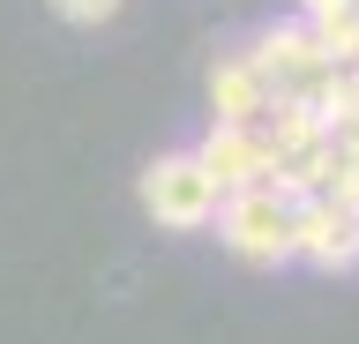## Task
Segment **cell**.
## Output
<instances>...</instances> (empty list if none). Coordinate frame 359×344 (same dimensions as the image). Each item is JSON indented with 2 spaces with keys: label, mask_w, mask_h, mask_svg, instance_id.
<instances>
[{
  "label": "cell",
  "mask_w": 359,
  "mask_h": 344,
  "mask_svg": "<svg viewBox=\"0 0 359 344\" xmlns=\"http://www.w3.org/2000/svg\"><path fill=\"white\" fill-rule=\"evenodd\" d=\"M135 195H142V209H150L157 232H202L210 217H217L224 187L202 172L195 150H165V158L142 165V180H135Z\"/></svg>",
  "instance_id": "6da1fadb"
},
{
  "label": "cell",
  "mask_w": 359,
  "mask_h": 344,
  "mask_svg": "<svg viewBox=\"0 0 359 344\" xmlns=\"http://www.w3.org/2000/svg\"><path fill=\"white\" fill-rule=\"evenodd\" d=\"M217 240L240 262H255V270H277V262H292V195H277V187H232L217 202Z\"/></svg>",
  "instance_id": "7a4b0ae2"
},
{
  "label": "cell",
  "mask_w": 359,
  "mask_h": 344,
  "mask_svg": "<svg viewBox=\"0 0 359 344\" xmlns=\"http://www.w3.org/2000/svg\"><path fill=\"white\" fill-rule=\"evenodd\" d=\"M292 262H314V270H352L359 262V209L337 202V195H299L292 202Z\"/></svg>",
  "instance_id": "3957f363"
},
{
  "label": "cell",
  "mask_w": 359,
  "mask_h": 344,
  "mask_svg": "<svg viewBox=\"0 0 359 344\" xmlns=\"http://www.w3.org/2000/svg\"><path fill=\"white\" fill-rule=\"evenodd\" d=\"M247 60H255V75L269 83V97H299V90L314 83V75L330 68V60H322V46L307 38V23H299V15H292V23H269V30H255Z\"/></svg>",
  "instance_id": "277c9868"
},
{
  "label": "cell",
  "mask_w": 359,
  "mask_h": 344,
  "mask_svg": "<svg viewBox=\"0 0 359 344\" xmlns=\"http://www.w3.org/2000/svg\"><path fill=\"white\" fill-rule=\"evenodd\" d=\"M195 158H202V172H210L224 195L269 180V142H262V128H224V120H210V135L195 142Z\"/></svg>",
  "instance_id": "5b68a950"
},
{
  "label": "cell",
  "mask_w": 359,
  "mask_h": 344,
  "mask_svg": "<svg viewBox=\"0 0 359 344\" xmlns=\"http://www.w3.org/2000/svg\"><path fill=\"white\" fill-rule=\"evenodd\" d=\"M269 105H277V97H269V83L255 75L247 46L240 53H217V68H210V120H224V128H255Z\"/></svg>",
  "instance_id": "8992f818"
},
{
  "label": "cell",
  "mask_w": 359,
  "mask_h": 344,
  "mask_svg": "<svg viewBox=\"0 0 359 344\" xmlns=\"http://www.w3.org/2000/svg\"><path fill=\"white\" fill-rule=\"evenodd\" d=\"M128 0H53V15L60 23H83V30H97V23H112Z\"/></svg>",
  "instance_id": "52a82bcc"
},
{
  "label": "cell",
  "mask_w": 359,
  "mask_h": 344,
  "mask_svg": "<svg viewBox=\"0 0 359 344\" xmlns=\"http://www.w3.org/2000/svg\"><path fill=\"white\" fill-rule=\"evenodd\" d=\"M352 8H359V0H352Z\"/></svg>",
  "instance_id": "ba28073f"
}]
</instances>
